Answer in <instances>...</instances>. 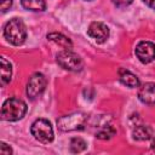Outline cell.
<instances>
[{"mask_svg":"<svg viewBox=\"0 0 155 155\" xmlns=\"http://www.w3.org/2000/svg\"><path fill=\"white\" fill-rule=\"evenodd\" d=\"M11 153H12V149H11L10 147H7V144L1 143V145H0V154H2V155H8V154H11Z\"/></svg>","mask_w":155,"mask_h":155,"instance_id":"19","label":"cell"},{"mask_svg":"<svg viewBox=\"0 0 155 155\" xmlns=\"http://www.w3.org/2000/svg\"><path fill=\"white\" fill-rule=\"evenodd\" d=\"M115 133H116V131L113 126L105 125L102 128H99V131L96 132V137L99 138V139H110Z\"/></svg>","mask_w":155,"mask_h":155,"instance_id":"15","label":"cell"},{"mask_svg":"<svg viewBox=\"0 0 155 155\" xmlns=\"http://www.w3.org/2000/svg\"><path fill=\"white\" fill-rule=\"evenodd\" d=\"M56 59H57V63L63 69H67L70 71H79L82 69V61L80 56L73 52L71 50H63L58 52L56 56Z\"/></svg>","mask_w":155,"mask_h":155,"instance_id":"5","label":"cell"},{"mask_svg":"<svg viewBox=\"0 0 155 155\" xmlns=\"http://www.w3.org/2000/svg\"><path fill=\"white\" fill-rule=\"evenodd\" d=\"M151 149L155 151V138L153 139V142H151Z\"/></svg>","mask_w":155,"mask_h":155,"instance_id":"21","label":"cell"},{"mask_svg":"<svg viewBox=\"0 0 155 155\" xmlns=\"http://www.w3.org/2000/svg\"><path fill=\"white\" fill-rule=\"evenodd\" d=\"M12 5V0H1L0 1V7H1V11L2 12H6Z\"/></svg>","mask_w":155,"mask_h":155,"instance_id":"18","label":"cell"},{"mask_svg":"<svg viewBox=\"0 0 155 155\" xmlns=\"http://www.w3.org/2000/svg\"><path fill=\"white\" fill-rule=\"evenodd\" d=\"M87 34L98 44H103L109 38V28L102 22H92L88 25Z\"/></svg>","mask_w":155,"mask_h":155,"instance_id":"8","label":"cell"},{"mask_svg":"<svg viewBox=\"0 0 155 155\" xmlns=\"http://www.w3.org/2000/svg\"><path fill=\"white\" fill-rule=\"evenodd\" d=\"M22 6L28 11H35L41 12L46 10V2L45 0H21Z\"/></svg>","mask_w":155,"mask_h":155,"instance_id":"13","label":"cell"},{"mask_svg":"<svg viewBox=\"0 0 155 155\" xmlns=\"http://www.w3.org/2000/svg\"><path fill=\"white\" fill-rule=\"evenodd\" d=\"M119 80L122 85H125L127 87H131V88H134V87L139 86V79L133 73H131L130 70H126L124 68L119 69Z\"/></svg>","mask_w":155,"mask_h":155,"instance_id":"10","label":"cell"},{"mask_svg":"<svg viewBox=\"0 0 155 155\" xmlns=\"http://www.w3.org/2000/svg\"><path fill=\"white\" fill-rule=\"evenodd\" d=\"M46 85H47V80L44 74H41V73L33 74L29 78L28 84H27V96L30 99L39 97L45 91Z\"/></svg>","mask_w":155,"mask_h":155,"instance_id":"6","label":"cell"},{"mask_svg":"<svg viewBox=\"0 0 155 155\" xmlns=\"http://www.w3.org/2000/svg\"><path fill=\"white\" fill-rule=\"evenodd\" d=\"M27 113V104L23 99L11 97L1 107V119L5 121H18Z\"/></svg>","mask_w":155,"mask_h":155,"instance_id":"2","label":"cell"},{"mask_svg":"<svg viewBox=\"0 0 155 155\" xmlns=\"http://www.w3.org/2000/svg\"><path fill=\"white\" fill-rule=\"evenodd\" d=\"M134 53L142 63L148 64L155 59V44L150 41H140L136 46Z\"/></svg>","mask_w":155,"mask_h":155,"instance_id":"7","label":"cell"},{"mask_svg":"<svg viewBox=\"0 0 155 155\" xmlns=\"http://www.w3.org/2000/svg\"><path fill=\"white\" fill-rule=\"evenodd\" d=\"M4 36L5 39L15 45H22L27 39V28L24 22L21 18H12L4 25Z\"/></svg>","mask_w":155,"mask_h":155,"instance_id":"1","label":"cell"},{"mask_svg":"<svg viewBox=\"0 0 155 155\" xmlns=\"http://www.w3.org/2000/svg\"><path fill=\"white\" fill-rule=\"evenodd\" d=\"M133 139L136 140H148L153 137V128L145 125H139L133 128Z\"/></svg>","mask_w":155,"mask_h":155,"instance_id":"12","label":"cell"},{"mask_svg":"<svg viewBox=\"0 0 155 155\" xmlns=\"http://www.w3.org/2000/svg\"><path fill=\"white\" fill-rule=\"evenodd\" d=\"M138 98L144 104H155V84L145 82L138 91Z\"/></svg>","mask_w":155,"mask_h":155,"instance_id":"9","label":"cell"},{"mask_svg":"<svg viewBox=\"0 0 155 155\" xmlns=\"http://www.w3.org/2000/svg\"><path fill=\"white\" fill-rule=\"evenodd\" d=\"M12 76V67L6 58H1V86L7 85L11 81Z\"/></svg>","mask_w":155,"mask_h":155,"instance_id":"14","label":"cell"},{"mask_svg":"<svg viewBox=\"0 0 155 155\" xmlns=\"http://www.w3.org/2000/svg\"><path fill=\"white\" fill-rule=\"evenodd\" d=\"M30 132L34 138L44 144H48L53 140V128L51 122L46 119H38L31 124Z\"/></svg>","mask_w":155,"mask_h":155,"instance_id":"3","label":"cell"},{"mask_svg":"<svg viewBox=\"0 0 155 155\" xmlns=\"http://www.w3.org/2000/svg\"><path fill=\"white\" fill-rule=\"evenodd\" d=\"M87 120V116L82 113H73L69 115H64L57 120V127L58 130L63 132L68 131H75L84 128V125Z\"/></svg>","mask_w":155,"mask_h":155,"instance_id":"4","label":"cell"},{"mask_svg":"<svg viewBox=\"0 0 155 155\" xmlns=\"http://www.w3.org/2000/svg\"><path fill=\"white\" fill-rule=\"evenodd\" d=\"M143 1H144V4L147 6H149L150 8H154L155 10V0H143Z\"/></svg>","mask_w":155,"mask_h":155,"instance_id":"20","label":"cell"},{"mask_svg":"<svg viewBox=\"0 0 155 155\" xmlns=\"http://www.w3.org/2000/svg\"><path fill=\"white\" fill-rule=\"evenodd\" d=\"M47 40L57 44L58 46H61L64 50H71L73 47V42L70 41V39L61 33H50L47 34Z\"/></svg>","mask_w":155,"mask_h":155,"instance_id":"11","label":"cell"},{"mask_svg":"<svg viewBox=\"0 0 155 155\" xmlns=\"http://www.w3.org/2000/svg\"><path fill=\"white\" fill-rule=\"evenodd\" d=\"M86 1H91V0H86Z\"/></svg>","mask_w":155,"mask_h":155,"instance_id":"22","label":"cell"},{"mask_svg":"<svg viewBox=\"0 0 155 155\" xmlns=\"http://www.w3.org/2000/svg\"><path fill=\"white\" fill-rule=\"evenodd\" d=\"M111 1H113V4H114L115 6H117V7H126V6L131 5L133 0H111Z\"/></svg>","mask_w":155,"mask_h":155,"instance_id":"17","label":"cell"},{"mask_svg":"<svg viewBox=\"0 0 155 155\" xmlns=\"http://www.w3.org/2000/svg\"><path fill=\"white\" fill-rule=\"evenodd\" d=\"M86 142L80 138V137H76V138H73L70 140V151L73 153H81L82 150L86 149Z\"/></svg>","mask_w":155,"mask_h":155,"instance_id":"16","label":"cell"}]
</instances>
